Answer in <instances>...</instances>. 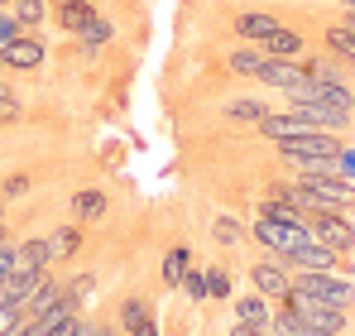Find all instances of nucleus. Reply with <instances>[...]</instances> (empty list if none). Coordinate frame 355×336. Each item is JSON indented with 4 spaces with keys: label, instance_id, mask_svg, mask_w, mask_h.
Wrapping results in <instances>:
<instances>
[{
    "label": "nucleus",
    "instance_id": "nucleus-21",
    "mask_svg": "<svg viewBox=\"0 0 355 336\" xmlns=\"http://www.w3.org/2000/svg\"><path fill=\"white\" fill-rule=\"evenodd\" d=\"M259 49H264L269 58H302V39H297L293 29H284V24H279V29H274Z\"/></svg>",
    "mask_w": 355,
    "mask_h": 336
},
{
    "label": "nucleus",
    "instance_id": "nucleus-25",
    "mask_svg": "<svg viewBox=\"0 0 355 336\" xmlns=\"http://www.w3.org/2000/svg\"><path fill=\"white\" fill-rule=\"evenodd\" d=\"M187 260H192V250H187V245L168 250V260H164V283H168V288H178V283H182V274H187Z\"/></svg>",
    "mask_w": 355,
    "mask_h": 336
},
{
    "label": "nucleus",
    "instance_id": "nucleus-35",
    "mask_svg": "<svg viewBox=\"0 0 355 336\" xmlns=\"http://www.w3.org/2000/svg\"><path fill=\"white\" fill-rule=\"evenodd\" d=\"M19 34H24V29H19V19H15V15H0V49H5L10 39H19Z\"/></svg>",
    "mask_w": 355,
    "mask_h": 336
},
{
    "label": "nucleus",
    "instance_id": "nucleus-10",
    "mask_svg": "<svg viewBox=\"0 0 355 336\" xmlns=\"http://www.w3.org/2000/svg\"><path fill=\"white\" fill-rule=\"evenodd\" d=\"M259 82H269V87H279V92H297V87L307 82V72H302V58H264V67H259Z\"/></svg>",
    "mask_w": 355,
    "mask_h": 336
},
{
    "label": "nucleus",
    "instance_id": "nucleus-37",
    "mask_svg": "<svg viewBox=\"0 0 355 336\" xmlns=\"http://www.w3.org/2000/svg\"><path fill=\"white\" fill-rule=\"evenodd\" d=\"M24 187H29V178H24V173H10V178H5V192H10V197H15V192H24Z\"/></svg>",
    "mask_w": 355,
    "mask_h": 336
},
{
    "label": "nucleus",
    "instance_id": "nucleus-12",
    "mask_svg": "<svg viewBox=\"0 0 355 336\" xmlns=\"http://www.w3.org/2000/svg\"><path fill=\"white\" fill-rule=\"evenodd\" d=\"M284 260L293 264V274H297V269H336V264H341V255H336V250H327L322 240H307L302 250L284 255Z\"/></svg>",
    "mask_w": 355,
    "mask_h": 336
},
{
    "label": "nucleus",
    "instance_id": "nucleus-24",
    "mask_svg": "<svg viewBox=\"0 0 355 336\" xmlns=\"http://www.w3.org/2000/svg\"><path fill=\"white\" fill-rule=\"evenodd\" d=\"M77 245H82V230H77V226H62V230H53V235H49L53 260H72V255H77Z\"/></svg>",
    "mask_w": 355,
    "mask_h": 336
},
{
    "label": "nucleus",
    "instance_id": "nucleus-45",
    "mask_svg": "<svg viewBox=\"0 0 355 336\" xmlns=\"http://www.w3.org/2000/svg\"><path fill=\"white\" fill-rule=\"evenodd\" d=\"M0 217H5V212H0Z\"/></svg>",
    "mask_w": 355,
    "mask_h": 336
},
{
    "label": "nucleus",
    "instance_id": "nucleus-40",
    "mask_svg": "<svg viewBox=\"0 0 355 336\" xmlns=\"http://www.w3.org/2000/svg\"><path fill=\"white\" fill-rule=\"evenodd\" d=\"M96 336H116V327H96Z\"/></svg>",
    "mask_w": 355,
    "mask_h": 336
},
{
    "label": "nucleus",
    "instance_id": "nucleus-20",
    "mask_svg": "<svg viewBox=\"0 0 355 336\" xmlns=\"http://www.w3.org/2000/svg\"><path fill=\"white\" fill-rule=\"evenodd\" d=\"M236 322H250V327H269V298L264 293H245L236 303Z\"/></svg>",
    "mask_w": 355,
    "mask_h": 336
},
{
    "label": "nucleus",
    "instance_id": "nucleus-28",
    "mask_svg": "<svg viewBox=\"0 0 355 336\" xmlns=\"http://www.w3.org/2000/svg\"><path fill=\"white\" fill-rule=\"evenodd\" d=\"M44 15H49V5H44V0H15V19H19V29L44 24Z\"/></svg>",
    "mask_w": 355,
    "mask_h": 336
},
{
    "label": "nucleus",
    "instance_id": "nucleus-39",
    "mask_svg": "<svg viewBox=\"0 0 355 336\" xmlns=\"http://www.w3.org/2000/svg\"><path fill=\"white\" fill-rule=\"evenodd\" d=\"M125 336H159V327H154V317H144L139 327H130V332H125Z\"/></svg>",
    "mask_w": 355,
    "mask_h": 336
},
{
    "label": "nucleus",
    "instance_id": "nucleus-9",
    "mask_svg": "<svg viewBox=\"0 0 355 336\" xmlns=\"http://www.w3.org/2000/svg\"><path fill=\"white\" fill-rule=\"evenodd\" d=\"M0 67H15V72H34V67H44V44H39L34 34L10 39V44L0 49Z\"/></svg>",
    "mask_w": 355,
    "mask_h": 336
},
{
    "label": "nucleus",
    "instance_id": "nucleus-32",
    "mask_svg": "<svg viewBox=\"0 0 355 336\" xmlns=\"http://www.w3.org/2000/svg\"><path fill=\"white\" fill-rule=\"evenodd\" d=\"M106 39H111V24H106V19H92V24L82 29V44H87V49H96V44H106Z\"/></svg>",
    "mask_w": 355,
    "mask_h": 336
},
{
    "label": "nucleus",
    "instance_id": "nucleus-29",
    "mask_svg": "<svg viewBox=\"0 0 355 336\" xmlns=\"http://www.w3.org/2000/svg\"><path fill=\"white\" fill-rule=\"evenodd\" d=\"M182 293H187L192 303H207V274H197V269H187V274H182Z\"/></svg>",
    "mask_w": 355,
    "mask_h": 336
},
{
    "label": "nucleus",
    "instance_id": "nucleus-14",
    "mask_svg": "<svg viewBox=\"0 0 355 336\" xmlns=\"http://www.w3.org/2000/svg\"><path fill=\"white\" fill-rule=\"evenodd\" d=\"M106 192L101 187H82V192H72V221L82 226V221H101L106 217Z\"/></svg>",
    "mask_w": 355,
    "mask_h": 336
},
{
    "label": "nucleus",
    "instance_id": "nucleus-19",
    "mask_svg": "<svg viewBox=\"0 0 355 336\" xmlns=\"http://www.w3.org/2000/svg\"><path fill=\"white\" fill-rule=\"evenodd\" d=\"M302 72H307V82H341L346 62H341L336 53H327V58H302Z\"/></svg>",
    "mask_w": 355,
    "mask_h": 336
},
{
    "label": "nucleus",
    "instance_id": "nucleus-17",
    "mask_svg": "<svg viewBox=\"0 0 355 336\" xmlns=\"http://www.w3.org/2000/svg\"><path fill=\"white\" fill-rule=\"evenodd\" d=\"M302 130H312V125H302L293 111L288 115H264V120H259V135H264V140H293Z\"/></svg>",
    "mask_w": 355,
    "mask_h": 336
},
{
    "label": "nucleus",
    "instance_id": "nucleus-16",
    "mask_svg": "<svg viewBox=\"0 0 355 336\" xmlns=\"http://www.w3.org/2000/svg\"><path fill=\"white\" fill-rule=\"evenodd\" d=\"M92 19H96V10H92L87 0H58V24L67 34H82Z\"/></svg>",
    "mask_w": 355,
    "mask_h": 336
},
{
    "label": "nucleus",
    "instance_id": "nucleus-2",
    "mask_svg": "<svg viewBox=\"0 0 355 336\" xmlns=\"http://www.w3.org/2000/svg\"><path fill=\"white\" fill-rule=\"evenodd\" d=\"M293 293L317 298V303H331V308H351L355 303V283L341 279V274H331V269H297Z\"/></svg>",
    "mask_w": 355,
    "mask_h": 336
},
{
    "label": "nucleus",
    "instance_id": "nucleus-44",
    "mask_svg": "<svg viewBox=\"0 0 355 336\" xmlns=\"http://www.w3.org/2000/svg\"><path fill=\"white\" fill-rule=\"evenodd\" d=\"M0 5H15V0H0Z\"/></svg>",
    "mask_w": 355,
    "mask_h": 336
},
{
    "label": "nucleus",
    "instance_id": "nucleus-33",
    "mask_svg": "<svg viewBox=\"0 0 355 336\" xmlns=\"http://www.w3.org/2000/svg\"><path fill=\"white\" fill-rule=\"evenodd\" d=\"M211 235H216L221 245H236V240H240V226L231 221V217H216V221H211Z\"/></svg>",
    "mask_w": 355,
    "mask_h": 336
},
{
    "label": "nucleus",
    "instance_id": "nucleus-6",
    "mask_svg": "<svg viewBox=\"0 0 355 336\" xmlns=\"http://www.w3.org/2000/svg\"><path fill=\"white\" fill-rule=\"evenodd\" d=\"M254 240H264L269 250H279V255H293V250H302L307 240H312V230L307 226H284V221H269V217H259L254 212Z\"/></svg>",
    "mask_w": 355,
    "mask_h": 336
},
{
    "label": "nucleus",
    "instance_id": "nucleus-5",
    "mask_svg": "<svg viewBox=\"0 0 355 336\" xmlns=\"http://www.w3.org/2000/svg\"><path fill=\"white\" fill-rule=\"evenodd\" d=\"M307 230H312V240H322L327 250H336V255H351L355 250V226L341 217V212H312L307 217Z\"/></svg>",
    "mask_w": 355,
    "mask_h": 336
},
{
    "label": "nucleus",
    "instance_id": "nucleus-7",
    "mask_svg": "<svg viewBox=\"0 0 355 336\" xmlns=\"http://www.w3.org/2000/svg\"><path fill=\"white\" fill-rule=\"evenodd\" d=\"M288 101H312V106H331V111L355 115V96L346 82H302L297 92H288Z\"/></svg>",
    "mask_w": 355,
    "mask_h": 336
},
{
    "label": "nucleus",
    "instance_id": "nucleus-3",
    "mask_svg": "<svg viewBox=\"0 0 355 336\" xmlns=\"http://www.w3.org/2000/svg\"><path fill=\"white\" fill-rule=\"evenodd\" d=\"M284 303L307 322V332H317V336H341L346 332V308H331V303H317V298H302V293H288Z\"/></svg>",
    "mask_w": 355,
    "mask_h": 336
},
{
    "label": "nucleus",
    "instance_id": "nucleus-41",
    "mask_svg": "<svg viewBox=\"0 0 355 336\" xmlns=\"http://www.w3.org/2000/svg\"><path fill=\"white\" fill-rule=\"evenodd\" d=\"M5 240H10V230H5V221H0V245H5Z\"/></svg>",
    "mask_w": 355,
    "mask_h": 336
},
{
    "label": "nucleus",
    "instance_id": "nucleus-8",
    "mask_svg": "<svg viewBox=\"0 0 355 336\" xmlns=\"http://www.w3.org/2000/svg\"><path fill=\"white\" fill-rule=\"evenodd\" d=\"M250 283H254V293H264L269 303H284V298L293 293V274H288L284 264H274V260H259V264L250 269Z\"/></svg>",
    "mask_w": 355,
    "mask_h": 336
},
{
    "label": "nucleus",
    "instance_id": "nucleus-23",
    "mask_svg": "<svg viewBox=\"0 0 355 336\" xmlns=\"http://www.w3.org/2000/svg\"><path fill=\"white\" fill-rule=\"evenodd\" d=\"M327 49L341 58V62H351V67H355V29H346V24L327 29Z\"/></svg>",
    "mask_w": 355,
    "mask_h": 336
},
{
    "label": "nucleus",
    "instance_id": "nucleus-11",
    "mask_svg": "<svg viewBox=\"0 0 355 336\" xmlns=\"http://www.w3.org/2000/svg\"><path fill=\"white\" fill-rule=\"evenodd\" d=\"M288 111H293L302 125H312V130H331V135H341V130L351 125V115H346V111H331V106H312V101H288Z\"/></svg>",
    "mask_w": 355,
    "mask_h": 336
},
{
    "label": "nucleus",
    "instance_id": "nucleus-36",
    "mask_svg": "<svg viewBox=\"0 0 355 336\" xmlns=\"http://www.w3.org/2000/svg\"><path fill=\"white\" fill-rule=\"evenodd\" d=\"M10 274H15V240L0 245V279H10Z\"/></svg>",
    "mask_w": 355,
    "mask_h": 336
},
{
    "label": "nucleus",
    "instance_id": "nucleus-13",
    "mask_svg": "<svg viewBox=\"0 0 355 336\" xmlns=\"http://www.w3.org/2000/svg\"><path fill=\"white\" fill-rule=\"evenodd\" d=\"M49 264H53L49 240H24V245H15V274H44Z\"/></svg>",
    "mask_w": 355,
    "mask_h": 336
},
{
    "label": "nucleus",
    "instance_id": "nucleus-31",
    "mask_svg": "<svg viewBox=\"0 0 355 336\" xmlns=\"http://www.w3.org/2000/svg\"><path fill=\"white\" fill-rule=\"evenodd\" d=\"M207 298H231V274L226 269H211L207 274Z\"/></svg>",
    "mask_w": 355,
    "mask_h": 336
},
{
    "label": "nucleus",
    "instance_id": "nucleus-18",
    "mask_svg": "<svg viewBox=\"0 0 355 336\" xmlns=\"http://www.w3.org/2000/svg\"><path fill=\"white\" fill-rule=\"evenodd\" d=\"M259 217L284 221V226H307V212L293 207V202H284V197H264V202H259Z\"/></svg>",
    "mask_w": 355,
    "mask_h": 336
},
{
    "label": "nucleus",
    "instance_id": "nucleus-42",
    "mask_svg": "<svg viewBox=\"0 0 355 336\" xmlns=\"http://www.w3.org/2000/svg\"><path fill=\"white\" fill-rule=\"evenodd\" d=\"M346 29H355V10H351V15H346Z\"/></svg>",
    "mask_w": 355,
    "mask_h": 336
},
{
    "label": "nucleus",
    "instance_id": "nucleus-43",
    "mask_svg": "<svg viewBox=\"0 0 355 336\" xmlns=\"http://www.w3.org/2000/svg\"><path fill=\"white\" fill-rule=\"evenodd\" d=\"M341 5H351V10H355V0H341Z\"/></svg>",
    "mask_w": 355,
    "mask_h": 336
},
{
    "label": "nucleus",
    "instance_id": "nucleus-1",
    "mask_svg": "<svg viewBox=\"0 0 355 336\" xmlns=\"http://www.w3.org/2000/svg\"><path fill=\"white\" fill-rule=\"evenodd\" d=\"M297 187H302L307 217H312V212H355V183L341 178L336 168H331V173H302Z\"/></svg>",
    "mask_w": 355,
    "mask_h": 336
},
{
    "label": "nucleus",
    "instance_id": "nucleus-26",
    "mask_svg": "<svg viewBox=\"0 0 355 336\" xmlns=\"http://www.w3.org/2000/svg\"><path fill=\"white\" fill-rule=\"evenodd\" d=\"M226 115H231V120H250V125H259V120H264V101H250V96H236V101H226Z\"/></svg>",
    "mask_w": 355,
    "mask_h": 336
},
{
    "label": "nucleus",
    "instance_id": "nucleus-4",
    "mask_svg": "<svg viewBox=\"0 0 355 336\" xmlns=\"http://www.w3.org/2000/svg\"><path fill=\"white\" fill-rule=\"evenodd\" d=\"M279 154L293 164V159H341V140H331V130H302L293 140H279Z\"/></svg>",
    "mask_w": 355,
    "mask_h": 336
},
{
    "label": "nucleus",
    "instance_id": "nucleus-27",
    "mask_svg": "<svg viewBox=\"0 0 355 336\" xmlns=\"http://www.w3.org/2000/svg\"><path fill=\"white\" fill-rule=\"evenodd\" d=\"M144 317H154L144 298H125V303H120V332H130V327H139Z\"/></svg>",
    "mask_w": 355,
    "mask_h": 336
},
{
    "label": "nucleus",
    "instance_id": "nucleus-15",
    "mask_svg": "<svg viewBox=\"0 0 355 336\" xmlns=\"http://www.w3.org/2000/svg\"><path fill=\"white\" fill-rule=\"evenodd\" d=\"M274 29H279V19H274V15H264V10H245V15L236 19V34L245 39V44H264Z\"/></svg>",
    "mask_w": 355,
    "mask_h": 336
},
{
    "label": "nucleus",
    "instance_id": "nucleus-22",
    "mask_svg": "<svg viewBox=\"0 0 355 336\" xmlns=\"http://www.w3.org/2000/svg\"><path fill=\"white\" fill-rule=\"evenodd\" d=\"M264 49L259 44H250V49H236L231 53V72H240V77H259V67H264Z\"/></svg>",
    "mask_w": 355,
    "mask_h": 336
},
{
    "label": "nucleus",
    "instance_id": "nucleus-38",
    "mask_svg": "<svg viewBox=\"0 0 355 336\" xmlns=\"http://www.w3.org/2000/svg\"><path fill=\"white\" fill-rule=\"evenodd\" d=\"M15 336H49V322H19Z\"/></svg>",
    "mask_w": 355,
    "mask_h": 336
},
{
    "label": "nucleus",
    "instance_id": "nucleus-30",
    "mask_svg": "<svg viewBox=\"0 0 355 336\" xmlns=\"http://www.w3.org/2000/svg\"><path fill=\"white\" fill-rule=\"evenodd\" d=\"M92 288H96V279H92V274H77V279L67 283V298H72L77 308H87V298H92Z\"/></svg>",
    "mask_w": 355,
    "mask_h": 336
},
{
    "label": "nucleus",
    "instance_id": "nucleus-34",
    "mask_svg": "<svg viewBox=\"0 0 355 336\" xmlns=\"http://www.w3.org/2000/svg\"><path fill=\"white\" fill-rule=\"evenodd\" d=\"M19 312H24V308L0 303V336H15V332H19Z\"/></svg>",
    "mask_w": 355,
    "mask_h": 336
}]
</instances>
